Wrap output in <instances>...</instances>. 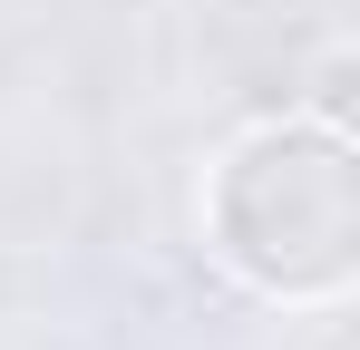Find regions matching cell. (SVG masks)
<instances>
[{
	"label": "cell",
	"instance_id": "1",
	"mask_svg": "<svg viewBox=\"0 0 360 350\" xmlns=\"http://www.w3.org/2000/svg\"><path fill=\"white\" fill-rule=\"evenodd\" d=\"M214 253L273 302H331L360 273V166L331 127H263L214 175Z\"/></svg>",
	"mask_w": 360,
	"mask_h": 350
}]
</instances>
